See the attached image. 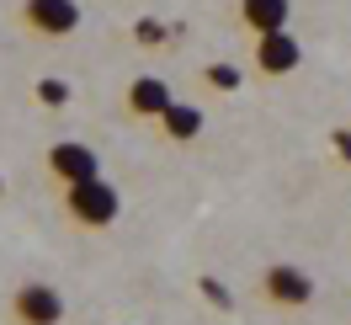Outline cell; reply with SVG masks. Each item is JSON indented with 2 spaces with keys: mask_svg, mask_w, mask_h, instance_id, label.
<instances>
[{
  "mask_svg": "<svg viewBox=\"0 0 351 325\" xmlns=\"http://www.w3.org/2000/svg\"><path fill=\"white\" fill-rule=\"evenodd\" d=\"M38 102H64V86H59V80H43V86H38Z\"/></svg>",
  "mask_w": 351,
  "mask_h": 325,
  "instance_id": "11",
  "label": "cell"
},
{
  "mask_svg": "<svg viewBox=\"0 0 351 325\" xmlns=\"http://www.w3.org/2000/svg\"><path fill=\"white\" fill-rule=\"evenodd\" d=\"M335 160H341V166H351V133H346V128L335 133Z\"/></svg>",
  "mask_w": 351,
  "mask_h": 325,
  "instance_id": "12",
  "label": "cell"
},
{
  "mask_svg": "<svg viewBox=\"0 0 351 325\" xmlns=\"http://www.w3.org/2000/svg\"><path fill=\"white\" fill-rule=\"evenodd\" d=\"M298 65H304V43H298L293 27L266 32V38H250V75H256V80H287Z\"/></svg>",
  "mask_w": 351,
  "mask_h": 325,
  "instance_id": "6",
  "label": "cell"
},
{
  "mask_svg": "<svg viewBox=\"0 0 351 325\" xmlns=\"http://www.w3.org/2000/svg\"><path fill=\"white\" fill-rule=\"evenodd\" d=\"M256 293H261L266 309H277V315H298V309H308L314 304V278H308L298 261H266L261 278H256Z\"/></svg>",
  "mask_w": 351,
  "mask_h": 325,
  "instance_id": "3",
  "label": "cell"
},
{
  "mask_svg": "<svg viewBox=\"0 0 351 325\" xmlns=\"http://www.w3.org/2000/svg\"><path fill=\"white\" fill-rule=\"evenodd\" d=\"M59 208H64V218L75 224V229L101 235V229H112L117 214H123V192L112 187L107 176H90V181H75V187L59 192Z\"/></svg>",
  "mask_w": 351,
  "mask_h": 325,
  "instance_id": "2",
  "label": "cell"
},
{
  "mask_svg": "<svg viewBox=\"0 0 351 325\" xmlns=\"http://www.w3.org/2000/svg\"><path fill=\"white\" fill-rule=\"evenodd\" d=\"M43 176L53 192H64V187H75V181H90V176H101V155L90 150V144H80V139H53L43 150Z\"/></svg>",
  "mask_w": 351,
  "mask_h": 325,
  "instance_id": "5",
  "label": "cell"
},
{
  "mask_svg": "<svg viewBox=\"0 0 351 325\" xmlns=\"http://www.w3.org/2000/svg\"><path fill=\"white\" fill-rule=\"evenodd\" d=\"M11 27L27 43H69L86 27V11H80V0H16Z\"/></svg>",
  "mask_w": 351,
  "mask_h": 325,
  "instance_id": "1",
  "label": "cell"
},
{
  "mask_svg": "<svg viewBox=\"0 0 351 325\" xmlns=\"http://www.w3.org/2000/svg\"><path fill=\"white\" fill-rule=\"evenodd\" d=\"M202 80H208V86H219V91H234V86H240V75H234L229 65H208V69H202Z\"/></svg>",
  "mask_w": 351,
  "mask_h": 325,
  "instance_id": "10",
  "label": "cell"
},
{
  "mask_svg": "<svg viewBox=\"0 0 351 325\" xmlns=\"http://www.w3.org/2000/svg\"><path fill=\"white\" fill-rule=\"evenodd\" d=\"M176 102V91L160 80V75H133L128 86H123V117H133V123H160V112Z\"/></svg>",
  "mask_w": 351,
  "mask_h": 325,
  "instance_id": "7",
  "label": "cell"
},
{
  "mask_svg": "<svg viewBox=\"0 0 351 325\" xmlns=\"http://www.w3.org/2000/svg\"><path fill=\"white\" fill-rule=\"evenodd\" d=\"M234 27L245 38H266L293 27V0H234Z\"/></svg>",
  "mask_w": 351,
  "mask_h": 325,
  "instance_id": "8",
  "label": "cell"
},
{
  "mask_svg": "<svg viewBox=\"0 0 351 325\" xmlns=\"http://www.w3.org/2000/svg\"><path fill=\"white\" fill-rule=\"evenodd\" d=\"M5 325H64V293L38 278L16 282L5 299Z\"/></svg>",
  "mask_w": 351,
  "mask_h": 325,
  "instance_id": "4",
  "label": "cell"
},
{
  "mask_svg": "<svg viewBox=\"0 0 351 325\" xmlns=\"http://www.w3.org/2000/svg\"><path fill=\"white\" fill-rule=\"evenodd\" d=\"M202 128H208V112L192 107V102H171V107L160 112V123H154V133L165 144H197Z\"/></svg>",
  "mask_w": 351,
  "mask_h": 325,
  "instance_id": "9",
  "label": "cell"
}]
</instances>
